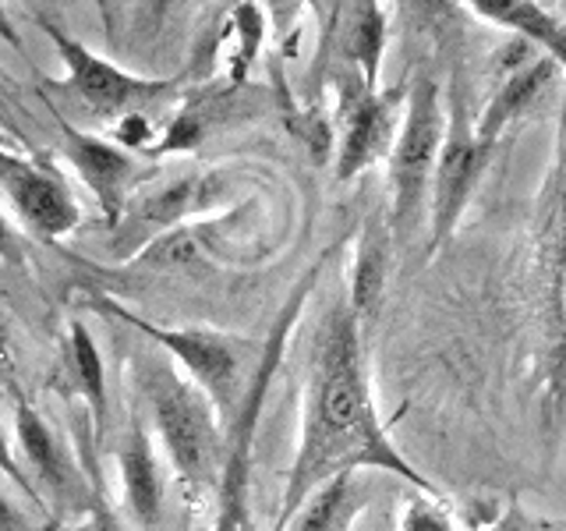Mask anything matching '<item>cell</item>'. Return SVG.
<instances>
[{
	"label": "cell",
	"mask_w": 566,
	"mask_h": 531,
	"mask_svg": "<svg viewBox=\"0 0 566 531\" xmlns=\"http://www.w3.org/2000/svg\"><path fill=\"white\" fill-rule=\"evenodd\" d=\"M329 256H323L315 266H308V273L297 280L294 294L287 298V305L280 309L270 341H265L259 365L248 379L244 394L230 415V433L223 439V471H220V486H217V531H252L248 524V471H252V447H255V429L262 418V404L265 394H270V383L276 376V368L283 362V347H287V336L301 315V305L312 294V288L318 283V273H323V262Z\"/></svg>",
	"instance_id": "2"
},
{
	"label": "cell",
	"mask_w": 566,
	"mask_h": 531,
	"mask_svg": "<svg viewBox=\"0 0 566 531\" xmlns=\"http://www.w3.org/2000/svg\"><path fill=\"white\" fill-rule=\"evenodd\" d=\"M333 88L340 100V149H336V181H354L371 164L389 156L403 121L407 85H389L386 93L368 88L354 71H333Z\"/></svg>",
	"instance_id": "6"
},
{
	"label": "cell",
	"mask_w": 566,
	"mask_h": 531,
	"mask_svg": "<svg viewBox=\"0 0 566 531\" xmlns=\"http://www.w3.org/2000/svg\"><path fill=\"white\" fill-rule=\"evenodd\" d=\"M400 531H457L450 513L442 510L432 496H411L403 507V518H400Z\"/></svg>",
	"instance_id": "22"
},
{
	"label": "cell",
	"mask_w": 566,
	"mask_h": 531,
	"mask_svg": "<svg viewBox=\"0 0 566 531\" xmlns=\"http://www.w3.org/2000/svg\"><path fill=\"white\" fill-rule=\"evenodd\" d=\"M442 138H447V106L442 88L429 75L418 71L407 85V106L394 149H389V230L400 244H411L415 230L429 217L432 177L439 164Z\"/></svg>",
	"instance_id": "4"
},
{
	"label": "cell",
	"mask_w": 566,
	"mask_h": 531,
	"mask_svg": "<svg viewBox=\"0 0 566 531\" xmlns=\"http://www.w3.org/2000/svg\"><path fill=\"white\" fill-rule=\"evenodd\" d=\"M517 518H521V510H517V507H510V513H506V518H503V521H495V524H492L489 531H521Z\"/></svg>",
	"instance_id": "29"
},
{
	"label": "cell",
	"mask_w": 566,
	"mask_h": 531,
	"mask_svg": "<svg viewBox=\"0 0 566 531\" xmlns=\"http://www.w3.org/2000/svg\"><path fill=\"white\" fill-rule=\"evenodd\" d=\"M14 442H18V450H22L25 465L35 471V478H40L50 492H57L61 500L64 496H75L78 475L67 465L57 436L50 433V425L29 400L14 404Z\"/></svg>",
	"instance_id": "16"
},
{
	"label": "cell",
	"mask_w": 566,
	"mask_h": 531,
	"mask_svg": "<svg viewBox=\"0 0 566 531\" xmlns=\"http://www.w3.org/2000/svg\"><path fill=\"white\" fill-rule=\"evenodd\" d=\"M230 22H234V32H238V53H234V71H230V75H234V82H241L262 43V14L255 4H238L230 11Z\"/></svg>",
	"instance_id": "21"
},
{
	"label": "cell",
	"mask_w": 566,
	"mask_h": 531,
	"mask_svg": "<svg viewBox=\"0 0 566 531\" xmlns=\"http://www.w3.org/2000/svg\"><path fill=\"white\" fill-rule=\"evenodd\" d=\"M93 305L103 315H114L117 323L135 326L142 336H149V341H156L167 354H174V358L185 365L188 379L212 400L217 415H223L230 421V415H234V407L248 386V383H241V368H244L241 341H234V336H227V333H217V330H195V326L174 330V326L149 323V319L135 315L132 309H124L120 301L106 298V294H93Z\"/></svg>",
	"instance_id": "5"
},
{
	"label": "cell",
	"mask_w": 566,
	"mask_h": 531,
	"mask_svg": "<svg viewBox=\"0 0 566 531\" xmlns=\"http://www.w3.org/2000/svg\"><path fill=\"white\" fill-rule=\"evenodd\" d=\"M527 58H531V53L524 50L521 58L506 67V79L489 96L485 111L478 114V121H474L478 142H482V146L492 149V153H495V146H500L503 132L510 128L513 121H521V114L545 93L548 85H553L556 71H559L553 61L542 58V53H538L535 61H527Z\"/></svg>",
	"instance_id": "13"
},
{
	"label": "cell",
	"mask_w": 566,
	"mask_h": 531,
	"mask_svg": "<svg viewBox=\"0 0 566 531\" xmlns=\"http://www.w3.org/2000/svg\"><path fill=\"white\" fill-rule=\"evenodd\" d=\"M57 124H61L67 164L78 170V177L88 185V191H93V199L103 209L106 227H120L124 199H128V188L135 185V174H138L135 156L128 149L114 146V142L78 132L75 124H67L64 117H57Z\"/></svg>",
	"instance_id": "11"
},
{
	"label": "cell",
	"mask_w": 566,
	"mask_h": 531,
	"mask_svg": "<svg viewBox=\"0 0 566 531\" xmlns=\"http://www.w3.org/2000/svg\"><path fill=\"white\" fill-rule=\"evenodd\" d=\"M93 531H124V528H120V521L114 518V510L99 503L96 513H93Z\"/></svg>",
	"instance_id": "26"
},
{
	"label": "cell",
	"mask_w": 566,
	"mask_h": 531,
	"mask_svg": "<svg viewBox=\"0 0 566 531\" xmlns=\"http://www.w3.org/2000/svg\"><path fill=\"white\" fill-rule=\"evenodd\" d=\"M11 365V330H8V319L0 315V368Z\"/></svg>",
	"instance_id": "28"
},
{
	"label": "cell",
	"mask_w": 566,
	"mask_h": 531,
	"mask_svg": "<svg viewBox=\"0 0 566 531\" xmlns=\"http://www.w3.org/2000/svg\"><path fill=\"white\" fill-rule=\"evenodd\" d=\"M471 11L485 22L517 35L521 43L538 46L542 58L566 71V18L553 14L535 0H474Z\"/></svg>",
	"instance_id": "15"
},
{
	"label": "cell",
	"mask_w": 566,
	"mask_h": 531,
	"mask_svg": "<svg viewBox=\"0 0 566 531\" xmlns=\"http://www.w3.org/2000/svg\"><path fill=\"white\" fill-rule=\"evenodd\" d=\"M0 40H8L18 53H25V46H22V35H18V29L11 25V18L4 14V8H0Z\"/></svg>",
	"instance_id": "27"
},
{
	"label": "cell",
	"mask_w": 566,
	"mask_h": 531,
	"mask_svg": "<svg viewBox=\"0 0 566 531\" xmlns=\"http://www.w3.org/2000/svg\"><path fill=\"white\" fill-rule=\"evenodd\" d=\"M14 146H18V138L8 128H0V153H14Z\"/></svg>",
	"instance_id": "31"
},
{
	"label": "cell",
	"mask_w": 566,
	"mask_h": 531,
	"mask_svg": "<svg viewBox=\"0 0 566 531\" xmlns=\"http://www.w3.org/2000/svg\"><path fill=\"white\" fill-rule=\"evenodd\" d=\"M389 230L386 220L379 217H368L365 230H361V241H358V259H354V277H350V312L354 315H368L376 312L379 298L386 291V270H389Z\"/></svg>",
	"instance_id": "19"
},
{
	"label": "cell",
	"mask_w": 566,
	"mask_h": 531,
	"mask_svg": "<svg viewBox=\"0 0 566 531\" xmlns=\"http://www.w3.org/2000/svg\"><path fill=\"white\" fill-rule=\"evenodd\" d=\"M326 43L340 61V71H354L368 88H379L386 53V14L382 4H333Z\"/></svg>",
	"instance_id": "12"
},
{
	"label": "cell",
	"mask_w": 566,
	"mask_h": 531,
	"mask_svg": "<svg viewBox=\"0 0 566 531\" xmlns=\"http://www.w3.org/2000/svg\"><path fill=\"white\" fill-rule=\"evenodd\" d=\"M371 500V486L358 471L336 475L323 489H315L308 496V503L297 510V518L291 521L294 531H350V524L358 521V513Z\"/></svg>",
	"instance_id": "18"
},
{
	"label": "cell",
	"mask_w": 566,
	"mask_h": 531,
	"mask_svg": "<svg viewBox=\"0 0 566 531\" xmlns=\"http://www.w3.org/2000/svg\"><path fill=\"white\" fill-rule=\"evenodd\" d=\"M67 358H71V376H75L82 397L88 404V415H93V436L103 439V433H106V368H103L99 347L93 341V333L85 330V323H71Z\"/></svg>",
	"instance_id": "20"
},
{
	"label": "cell",
	"mask_w": 566,
	"mask_h": 531,
	"mask_svg": "<svg viewBox=\"0 0 566 531\" xmlns=\"http://www.w3.org/2000/svg\"><path fill=\"white\" fill-rule=\"evenodd\" d=\"M199 206H206V181L185 177V181L156 188L153 195H146V199L135 206V212L128 220H124L120 227H114L117 241H120V256L146 252L153 241L170 235V230Z\"/></svg>",
	"instance_id": "14"
},
{
	"label": "cell",
	"mask_w": 566,
	"mask_h": 531,
	"mask_svg": "<svg viewBox=\"0 0 566 531\" xmlns=\"http://www.w3.org/2000/svg\"><path fill=\"white\" fill-rule=\"evenodd\" d=\"M447 138H442L439 164L432 177V195H429V256H439V248L453 238V230L464 217L471 195L482 181V174L492 159V149H485L474 135V124L468 117L464 93L460 82H450L447 93Z\"/></svg>",
	"instance_id": "7"
},
{
	"label": "cell",
	"mask_w": 566,
	"mask_h": 531,
	"mask_svg": "<svg viewBox=\"0 0 566 531\" xmlns=\"http://www.w3.org/2000/svg\"><path fill=\"white\" fill-rule=\"evenodd\" d=\"M43 32L50 35L53 50L61 53V61L67 67V82L61 85L64 93L78 96L96 117H124L138 114L142 103H153L159 96H167L177 85L174 79H138L120 71L117 64L103 61L99 53H93L85 43H78L75 35H67L61 25H53L50 18H40Z\"/></svg>",
	"instance_id": "9"
},
{
	"label": "cell",
	"mask_w": 566,
	"mask_h": 531,
	"mask_svg": "<svg viewBox=\"0 0 566 531\" xmlns=\"http://www.w3.org/2000/svg\"><path fill=\"white\" fill-rule=\"evenodd\" d=\"M146 394L153 407L156 436L174 465V475L188 500L209 486H220L223 471V436L212 400L191 379L177 376L170 365H153L146 376Z\"/></svg>",
	"instance_id": "3"
},
{
	"label": "cell",
	"mask_w": 566,
	"mask_h": 531,
	"mask_svg": "<svg viewBox=\"0 0 566 531\" xmlns=\"http://www.w3.org/2000/svg\"><path fill=\"white\" fill-rule=\"evenodd\" d=\"M11 227H8V220H4V212H0V252H11Z\"/></svg>",
	"instance_id": "30"
},
{
	"label": "cell",
	"mask_w": 566,
	"mask_h": 531,
	"mask_svg": "<svg viewBox=\"0 0 566 531\" xmlns=\"http://www.w3.org/2000/svg\"><path fill=\"white\" fill-rule=\"evenodd\" d=\"M361 319L350 312L347 301L326 312V323L315 341V362L305 397V421H301L297 454L283 486V500L273 531H287L297 510L308 503L315 489L329 478L347 471H386L400 482L415 486L421 496H432L436 486L407 460L386 425L379 421L371 400L365 351H361Z\"/></svg>",
	"instance_id": "1"
},
{
	"label": "cell",
	"mask_w": 566,
	"mask_h": 531,
	"mask_svg": "<svg viewBox=\"0 0 566 531\" xmlns=\"http://www.w3.org/2000/svg\"><path fill=\"white\" fill-rule=\"evenodd\" d=\"M0 185H4L22 223L43 241L67 238L82 220V209L75 202V195H71V188L57 174L29 164L25 156H14L0 167Z\"/></svg>",
	"instance_id": "10"
},
{
	"label": "cell",
	"mask_w": 566,
	"mask_h": 531,
	"mask_svg": "<svg viewBox=\"0 0 566 531\" xmlns=\"http://www.w3.org/2000/svg\"><path fill=\"white\" fill-rule=\"evenodd\" d=\"M117 465H120L124 500H128L132 518L142 528H156L159 513H164V482H159L156 454L142 421H132L128 436H124V447L117 454Z\"/></svg>",
	"instance_id": "17"
},
{
	"label": "cell",
	"mask_w": 566,
	"mask_h": 531,
	"mask_svg": "<svg viewBox=\"0 0 566 531\" xmlns=\"http://www.w3.org/2000/svg\"><path fill=\"white\" fill-rule=\"evenodd\" d=\"M553 209L545 230V270H548V301H545V383H542V418L548 439H559L566 421V135L559 164L553 174Z\"/></svg>",
	"instance_id": "8"
},
{
	"label": "cell",
	"mask_w": 566,
	"mask_h": 531,
	"mask_svg": "<svg viewBox=\"0 0 566 531\" xmlns=\"http://www.w3.org/2000/svg\"><path fill=\"white\" fill-rule=\"evenodd\" d=\"M0 471H4L18 489L29 492L32 500H35V486L29 482V475H25L22 468H18V457H14V450H11V442H8L4 429H0Z\"/></svg>",
	"instance_id": "24"
},
{
	"label": "cell",
	"mask_w": 566,
	"mask_h": 531,
	"mask_svg": "<svg viewBox=\"0 0 566 531\" xmlns=\"http://www.w3.org/2000/svg\"><path fill=\"white\" fill-rule=\"evenodd\" d=\"M14 156H22V153H0V167H4L8 159H14Z\"/></svg>",
	"instance_id": "32"
},
{
	"label": "cell",
	"mask_w": 566,
	"mask_h": 531,
	"mask_svg": "<svg viewBox=\"0 0 566 531\" xmlns=\"http://www.w3.org/2000/svg\"><path fill=\"white\" fill-rule=\"evenodd\" d=\"M0 531H25V518L14 510V503L0 492Z\"/></svg>",
	"instance_id": "25"
},
{
	"label": "cell",
	"mask_w": 566,
	"mask_h": 531,
	"mask_svg": "<svg viewBox=\"0 0 566 531\" xmlns=\"http://www.w3.org/2000/svg\"><path fill=\"white\" fill-rule=\"evenodd\" d=\"M114 138L120 142V149H128V153L153 149V124L142 114H124L114 128Z\"/></svg>",
	"instance_id": "23"
}]
</instances>
